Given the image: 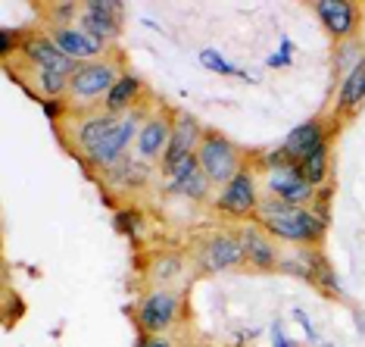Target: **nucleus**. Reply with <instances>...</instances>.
Returning a JSON list of instances; mask_svg holds the SVG:
<instances>
[{
	"mask_svg": "<svg viewBox=\"0 0 365 347\" xmlns=\"http://www.w3.org/2000/svg\"><path fill=\"white\" fill-rule=\"evenodd\" d=\"M256 216H259V226L272 238H281V241H290V244H315L325 235V219L319 213H312L309 206L275 201V197L259 201Z\"/></svg>",
	"mask_w": 365,
	"mask_h": 347,
	"instance_id": "1",
	"label": "nucleus"
},
{
	"mask_svg": "<svg viewBox=\"0 0 365 347\" xmlns=\"http://www.w3.org/2000/svg\"><path fill=\"white\" fill-rule=\"evenodd\" d=\"M197 160H200V169L206 172V178H210L212 185H228V181L240 172L237 147L231 144L225 135H219V131H206L203 135Z\"/></svg>",
	"mask_w": 365,
	"mask_h": 347,
	"instance_id": "2",
	"label": "nucleus"
},
{
	"mask_svg": "<svg viewBox=\"0 0 365 347\" xmlns=\"http://www.w3.org/2000/svg\"><path fill=\"white\" fill-rule=\"evenodd\" d=\"M181 313V294L169 288H156L138 301V326L140 335H163L178 322Z\"/></svg>",
	"mask_w": 365,
	"mask_h": 347,
	"instance_id": "3",
	"label": "nucleus"
},
{
	"mask_svg": "<svg viewBox=\"0 0 365 347\" xmlns=\"http://www.w3.org/2000/svg\"><path fill=\"white\" fill-rule=\"evenodd\" d=\"M140 126H144V116H140V113H135V110L122 113L119 122L113 126V131L103 138V144L88 156V163H91V166H101V169L106 166V169H110V166H115L119 160H125V151L138 141Z\"/></svg>",
	"mask_w": 365,
	"mask_h": 347,
	"instance_id": "4",
	"label": "nucleus"
},
{
	"mask_svg": "<svg viewBox=\"0 0 365 347\" xmlns=\"http://www.w3.org/2000/svg\"><path fill=\"white\" fill-rule=\"evenodd\" d=\"M115 81H119V72H115L113 63H106V60L81 63L76 69V76L69 79V94H72V101L91 104V101H101V97L110 94Z\"/></svg>",
	"mask_w": 365,
	"mask_h": 347,
	"instance_id": "5",
	"label": "nucleus"
},
{
	"mask_svg": "<svg viewBox=\"0 0 365 347\" xmlns=\"http://www.w3.org/2000/svg\"><path fill=\"white\" fill-rule=\"evenodd\" d=\"M203 135H206V131L200 129V122H197L194 116H187V113L175 116V122H172L169 147H165V154H163V172H169L172 166H178L181 160H187V156H194L197 151H200Z\"/></svg>",
	"mask_w": 365,
	"mask_h": 347,
	"instance_id": "6",
	"label": "nucleus"
},
{
	"mask_svg": "<svg viewBox=\"0 0 365 347\" xmlns=\"http://www.w3.org/2000/svg\"><path fill=\"white\" fill-rule=\"evenodd\" d=\"M265 188H269V197L284 201V203H294V206H309L315 201V188L303 178L300 163L269 172V176H265Z\"/></svg>",
	"mask_w": 365,
	"mask_h": 347,
	"instance_id": "7",
	"label": "nucleus"
},
{
	"mask_svg": "<svg viewBox=\"0 0 365 347\" xmlns=\"http://www.w3.org/2000/svg\"><path fill=\"white\" fill-rule=\"evenodd\" d=\"M215 206L219 210L231 213V216H247V213H256L259 206V188H256V176L250 169H240L228 185H222V194L215 197Z\"/></svg>",
	"mask_w": 365,
	"mask_h": 347,
	"instance_id": "8",
	"label": "nucleus"
},
{
	"mask_svg": "<svg viewBox=\"0 0 365 347\" xmlns=\"http://www.w3.org/2000/svg\"><path fill=\"white\" fill-rule=\"evenodd\" d=\"M22 54L29 56V63L35 66L38 72H60V76H76V69L81 63L69 60L60 47L53 44L51 35H29L26 44H22Z\"/></svg>",
	"mask_w": 365,
	"mask_h": 347,
	"instance_id": "9",
	"label": "nucleus"
},
{
	"mask_svg": "<svg viewBox=\"0 0 365 347\" xmlns=\"http://www.w3.org/2000/svg\"><path fill=\"white\" fill-rule=\"evenodd\" d=\"M122 6L119 4H110V0H91V4L81 6V19H78V29L88 31L91 38H97L101 44L113 41L119 35V26H122Z\"/></svg>",
	"mask_w": 365,
	"mask_h": 347,
	"instance_id": "10",
	"label": "nucleus"
},
{
	"mask_svg": "<svg viewBox=\"0 0 365 347\" xmlns=\"http://www.w3.org/2000/svg\"><path fill=\"white\" fill-rule=\"evenodd\" d=\"M210 185L212 181L206 178V172L200 169V160L194 156H187V160H181L178 166H172L165 172V188L175 194H185L190 201H203L206 194H210Z\"/></svg>",
	"mask_w": 365,
	"mask_h": 347,
	"instance_id": "11",
	"label": "nucleus"
},
{
	"mask_svg": "<svg viewBox=\"0 0 365 347\" xmlns=\"http://www.w3.org/2000/svg\"><path fill=\"white\" fill-rule=\"evenodd\" d=\"M244 263V244H240L237 235H228V231H219L206 241V251H203V266L210 272H225V269H235Z\"/></svg>",
	"mask_w": 365,
	"mask_h": 347,
	"instance_id": "12",
	"label": "nucleus"
},
{
	"mask_svg": "<svg viewBox=\"0 0 365 347\" xmlns=\"http://www.w3.org/2000/svg\"><path fill=\"white\" fill-rule=\"evenodd\" d=\"M169 138H172V119L169 116H150L144 119V126L138 131V156L140 160H163L165 147H169Z\"/></svg>",
	"mask_w": 365,
	"mask_h": 347,
	"instance_id": "13",
	"label": "nucleus"
},
{
	"mask_svg": "<svg viewBox=\"0 0 365 347\" xmlns=\"http://www.w3.org/2000/svg\"><path fill=\"white\" fill-rule=\"evenodd\" d=\"M53 44L76 63H94V56H101L106 51V44H101L97 38H91L88 31L81 29H72V26H63V29H53Z\"/></svg>",
	"mask_w": 365,
	"mask_h": 347,
	"instance_id": "14",
	"label": "nucleus"
},
{
	"mask_svg": "<svg viewBox=\"0 0 365 347\" xmlns=\"http://www.w3.org/2000/svg\"><path fill=\"white\" fill-rule=\"evenodd\" d=\"M315 13H319L322 26L328 29V35L334 38H350L356 22H359L356 4H344V0H322V4H315Z\"/></svg>",
	"mask_w": 365,
	"mask_h": 347,
	"instance_id": "15",
	"label": "nucleus"
},
{
	"mask_svg": "<svg viewBox=\"0 0 365 347\" xmlns=\"http://www.w3.org/2000/svg\"><path fill=\"white\" fill-rule=\"evenodd\" d=\"M115 122H119V116H115V113H106V110H103V113L85 116V119H81L78 126H76V147H78V151L85 154V156H91V154L97 151V147L103 144V138L113 131Z\"/></svg>",
	"mask_w": 365,
	"mask_h": 347,
	"instance_id": "16",
	"label": "nucleus"
},
{
	"mask_svg": "<svg viewBox=\"0 0 365 347\" xmlns=\"http://www.w3.org/2000/svg\"><path fill=\"white\" fill-rule=\"evenodd\" d=\"M328 144V138H325V129L319 126V122H300L297 129H290L287 131V138H284V154L290 156V160H306L309 154H315L319 147H325Z\"/></svg>",
	"mask_w": 365,
	"mask_h": 347,
	"instance_id": "17",
	"label": "nucleus"
},
{
	"mask_svg": "<svg viewBox=\"0 0 365 347\" xmlns=\"http://www.w3.org/2000/svg\"><path fill=\"white\" fill-rule=\"evenodd\" d=\"M240 244H244V260L247 263H253L256 269H275L278 263H281V253H278V247L272 244V238L265 235V231L259 228H244L240 231Z\"/></svg>",
	"mask_w": 365,
	"mask_h": 347,
	"instance_id": "18",
	"label": "nucleus"
},
{
	"mask_svg": "<svg viewBox=\"0 0 365 347\" xmlns=\"http://www.w3.org/2000/svg\"><path fill=\"white\" fill-rule=\"evenodd\" d=\"M140 91H144V85H140V79H138V76H131V72H125V76H119V81L113 85V91L103 97L106 113H115V116L128 113V106L140 97Z\"/></svg>",
	"mask_w": 365,
	"mask_h": 347,
	"instance_id": "19",
	"label": "nucleus"
},
{
	"mask_svg": "<svg viewBox=\"0 0 365 347\" xmlns=\"http://www.w3.org/2000/svg\"><path fill=\"white\" fill-rule=\"evenodd\" d=\"M365 101V56L353 69H346L344 81H340V91H337V106L340 110H356Z\"/></svg>",
	"mask_w": 365,
	"mask_h": 347,
	"instance_id": "20",
	"label": "nucleus"
},
{
	"mask_svg": "<svg viewBox=\"0 0 365 347\" xmlns=\"http://www.w3.org/2000/svg\"><path fill=\"white\" fill-rule=\"evenodd\" d=\"M66 91H69V76L35 69V94L41 97V101H60Z\"/></svg>",
	"mask_w": 365,
	"mask_h": 347,
	"instance_id": "21",
	"label": "nucleus"
},
{
	"mask_svg": "<svg viewBox=\"0 0 365 347\" xmlns=\"http://www.w3.org/2000/svg\"><path fill=\"white\" fill-rule=\"evenodd\" d=\"M300 172H303V178L309 181V185H322V181L328 178V144L325 147H319L315 154H309L306 160H300Z\"/></svg>",
	"mask_w": 365,
	"mask_h": 347,
	"instance_id": "22",
	"label": "nucleus"
},
{
	"mask_svg": "<svg viewBox=\"0 0 365 347\" xmlns=\"http://www.w3.org/2000/svg\"><path fill=\"white\" fill-rule=\"evenodd\" d=\"M200 63H203V69H210L215 72V76H231V79H250L244 69H237L235 63H228L225 56H222L215 47H206V51H200Z\"/></svg>",
	"mask_w": 365,
	"mask_h": 347,
	"instance_id": "23",
	"label": "nucleus"
},
{
	"mask_svg": "<svg viewBox=\"0 0 365 347\" xmlns=\"http://www.w3.org/2000/svg\"><path fill=\"white\" fill-rule=\"evenodd\" d=\"M181 269H185V263H181L178 253H163L160 260H153V266H150V278L153 282H172V278H178L181 276Z\"/></svg>",
	"mask_w": 365,
	"mask_h": 347,
	"instance_id": "24",
	"label": "nucleus"
},
{
	"mask_svg": "<svg viewBox=\"0 0 365 347\" xmlns=\"http://www.w3.org/2000/svg\"><path fill=\"white\" fill-rule=\"evenodd\" d=\"M290 63H294V41H290V38H281L278 54H269L265 66H269V69H287Z\"/></svg>",
	"mask_w": 365,
	"mask_h": 347,
	"instance_id": "25",
	"label": "nucleus"
},
{
	"mask_svg": "<svg viewBox=\"0 0 365 347\" xmlns=\"http://www.w3.org/2000/svg\"><path fill=\"white\" fill-rule=\"evenodd\" d=\"M22 44H26V35H22L19 29H10V26L0 29V54L4 56H10L16 47H22Z\"/></svg>",
	"mask_w": 365,
	"mask_h": 347,
	"instance_id": "26",
	"label": "nucleus"
},
{
	"mask_svg": "<svg viewBox=\"0 0 365 347\" xmlns=\"http://www.w3.org/2000/svg\"><path fill=\"white\" fill-rule=\"evenodd\" d=\"M115 226L125 231L128 238H138L140 235V226H144V219H140L135 210H119V216H115Z\"/></svg>",
	"mask_w": 365,
	"mask_h": 347,
	"instance_id": "27",
	"label": "nucleus"
},
{
	"mask_svg": "<svg viewBox=\"0 0 365 347\" xmlns=\"http://www.w3.org/2000/svg\"><path fill=\"white\" fill-rule=\"evenodd\" d=\"M51 16H53L56 29H63L66 22L72 19V16H78V4H53L51 6ZM78 19H81V16H78Z\"/></svg>",
	"mask_w": 365,
	"mask_h": 347,
	"instance_id": "28",
	"label": "nucleus"
},
{
	"mask_svg": "<svg viewBox=\"0 0 365 347\" xmlns=\"http://www.w3.org/2000/svg\"><path fill=\"white\" fill-rule=\"evenodd\" d=\"M294 319L303 326V332H306V338L309 341H319V332H315V326H312V319L306 316V310H300V307H294Z\"/></svg>",
	"mask_w": 365,
	"mask_h": 347,
	"instance_id": "29",
	"label": "nucleus"
},
{
	"mask_svg": "<svg viewBox=\"0 0 365 347\" xmlns=\"http://www.w3.org/2000/svg\"><path fill=\"white\" fill-rule=\"evenodd\" d=\"M135 347H175V344H172V338H165V335H140Z\"/></svg>",
	"mask_w": 365,
	"mask_h": 347,
	"instance_id": "30",
	"label": "nucleus"
},
{
	"mask_svg": "<svg viewBox=\"0 0 365 347\" xmlns=\"http://www.w3.org/2000/svg\"><path fill=\"white\" fill-rule=\"evenodd\" d=\"M272 344L275 347H294V341L284 335V328H281V322H272Z\"/></svg>",
	"mask_w": 365,
	"mask_h": 347,
	"instance_id": "31",
	"label": "nucleus"
},
{
	"mask_svg": "<svg viewBox=\"0 0 365 347\" xmlns=\"http://www.w3.org/2000/svg\"><path fill=\"white\" fill-rule=\"evenodd\" d=\"M41 106H44L47 119H60V116H63V104L60 101H41Z\"/></svg>",
	"mask_w": 365,
	"mask_h": 347,
	"instance_id": "32",
	"label": "nucleus"
}]
</instances>
